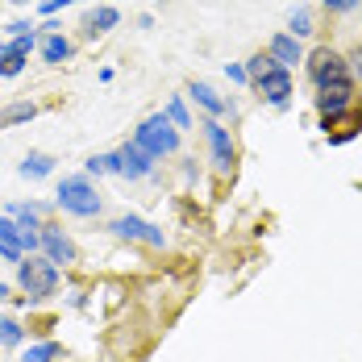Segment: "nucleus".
<instances>
[{
    "instance_id": "1",
    "label": "nucleus",
    "mask_w": 362,
    "mask_h": 362,
    "mask_svg": "<svg viewBox=\"0 0 362 362\" xmlns=\"http://www.w3.org/2000/svg\"><path fill=\"white\" fill-rule=\"evenodd\" d=\"M54 204L63 213H71V217H96L105 200H100V192L92 187L88 175H63L59 192H54Z\"/></svg>"
},
{
    "instance_id": "2",
    "label": "nucleus",
    "mask_w": 362,
    "mask_h": 362,
    "mask_svg": "<svg viewBox=\"0 0 362 362\" xmlns=\"http://www.w3.org/2000/svg\"><path fill=\"white\" fill-rule=\"evenodd\" d=\"M134 142L142 146L150 158H167V154H175V150H180V129L171 125V117H167V112H154V117H146L142 125H138Z\"/></svg>"
},
{
    "instance_id": "3",
    "label": "nucleus",
    "mask_w": 362,
    "mask_h": 362,
    "mask_svg": "<svg viewBox=\"0 0 362 362\" xmlns=\"http://www.w3.org/2000/svg\"><path fill=\"white\" fill-rule=\"evenodd\" d=\"M17 284L25 291V300H46V296H54L59 288V267L50 262V258H21L17 262Z\"/></svg>"
},
{
    "instance_id": "4",
    "label": "nucleus",
    "mask_w": 362,
    "mask_h": 362,
    "mask_svg": "<svg viewBox=\"0 0 362 362\" xmlns=\"http://www.w3.org/2000/svg\"><path fill=\"white\" fill-rule=\"evenodd\" d=\"M308 71H313L317 92H321V88H333V83H354V79H350V67L341 63V54H333L329 46L313 50V59H308Z\"/></svg>"
},
{
    "instance_id": "5",
    "label": "nucleus",
    "mask_w": 362,
    "mask_h": 362,
    "mask_svg": "<svg viewBox=\"0 0 362 362\" xmlns=\"http://www.w3.org/2000/svg\"><path fill=\"white\" fill-rule=\"evenodd\" d=\"M204 134H209V150H213V167H217V175H229L233 163H238V146H233V138H229V129L217 125V121H204Z\"/></svg>"
},
{
    "instance_id": "6",
    "label": "nucleus",
    "mask_w": 362,
    "mask_h": 362,
    "mask_svg": "<svg viewBox=\"0 0 362 362\" xmlns=\"http://www.w3.org/2000/svg\"><path fill=\"white\" fill-rule=\"evenodd\" d=\"M117 238H129V242H146V246H167V233L158 229V225H150V221L134 217V213H125V217H117L109 225Z\"/></svg>"
},
{
    "instance_id": "7",
    "label": "nucleus",
    "mask_w": 362,
    "mask_h": 362,
    "mask_svg": "<svg viewBox=\"0 0 362 362\" xmlns=\"http://www.w3.org/2000/svg\"><path fill=\"white\" fill-rule=\"evenodd\" d=\"M254 88L262 92V100H271V105H288V96H291V71L288 67H271V71L262 75V79H254Z\"/></svg>"
},
{
    "instance_id": "8",
    "label": "nucleus",
    "mask_w": 362,
    "mask_h": 362,
    "mask_svg": "<svg viewBox=\"0 0 362 362\" xmlns=\"http://www.w3.org/2000/svg\"><path fill=\"white\" fill-rule=\"evenodd\" d=\"M354 109V83H333V88H321L317 92V112L321 117H337V112Z\"/></svg>"
},
{
    "instance_id": "9",
    "label": "nucleus",
    "mask_w": 362,
    "mask_h": 362,
    "mask_svg": "<svg viewBox=\"0 0 362 362\" xmlns=\"http://www.w3.org/2000/svg\"><path fill=\"white\" fill-rule=\"evenodd\" d=\"M42 250H46V258L59 267H71L75 262V242L63 233V229H54V225H42Z\"/></svg>"
},
{
    "instance_id": "10",
    "label": "nucleus",
    "mask_w": 362,
    "mask_h": 362,
    "mask_svg": "<svg viewBox=\"0 0 362 362\" xmlns=\"http://www.w3.org/2000/svg\"><path fill=\"white\" fill-rule=\"evenodd\" d=\"M117 163H121V175H129V180H146V175L154 171V158H150L138 142L121 146V150H117Z\"/></svg>"
},
{
    "instance_id": "11",
    "label": "nucleus",
    "mask_w": 362,
    "mask_h": 362,
    "mask_svg": "<svg viewBox=\"0 0 362 362\" xmlns=\"http://www.w3.org/2000/svg\"><path fill=\"white\" fill-rule=\"evenodd\" d=\"M0 258L4 262H21L25 246H21V225L13 217H0Z\"/></svg>"
},
{
    "instance_id": "12",
    "label": "nucleus",
    "mask_w": 362,
    "mask_h": 362,
    "mask_svg": "<svg viewBox=\"0 0 362 362\" xmlns=\"http://www.w3.org/2000/svg\"><path fill=\"white\" fill-rule=\"evenodd\" d=\"M362 129V112L358 109H350V117H325V138L329 142H346V138H354Z\"/></svg>"
},
{
    "instance_id": "13",
    "label": "nucleus",
    "mask_w": 362,
    "mask_h": 362,
    "mask_svg": "<svg viewBox=\"0 0 362 362\" xmlns=\"http://www.w3.org/2000/svg\"><path fill=\"white\" fill-rule=\"evenodd\" d=\"M271 59H275V67H288L291 71V67L304 59V50H300V42L291 34H275L271 37Z\"/></svg>"
},
{
    "instance_id": "14",
    "label": "nucleus",
    "mask_w": 362,
    "mask_h": 362,
    "mask_svg": "<svg viewBox=\"0 0 362 362\" xmlns=\"http://www.w3.org/2000/svg\"><path fill=\"white\" fill-rule=\"evenodd\" d=\"M4 217H13L25 233H37V229H42V209H37V204H8Z\"/></svg>"
},
{
    "instance_id": "15",
    "label": "nucleus",
    "mask_w": 362,
    "mask_h": 362,
    "mask_svg": "<svg viewBox=\"0 0 362 362\" xmlns=\"http://www.w3.org/2000/svg\"><path fill=\"white\" fill-rule=\"evenodd\" d=\"M42 59H46V63H67V59H71V42L63 34L42 37Z\"/></svg>"
},
{
    "instance_id": "16",
    "label": "nucleus",
    "mask_w": 362,
    "mask_h": 362,
    "mask_svg": "<svg viewBox=\"0 0 362 362\" xmlns=\"http://www.w3.org/2000/svg\"><path fill=\"white\" fill-rule=\"evenodd\" d=\"M50 171H54V158H50V154H25V163H21V175H25V180H46V175H50Z\"/></svg>"
},
{
    "instance_id": "17",
    "label": "nucleus",
    "mask_w": 362,
    "mask_h": 362,
    "mask_svg": "<svg viewBox=\"0 0 362 362\" xmlns=\"http://www.w3.org/2000/svg\"><path fill=\"white\" fill-rule=\"evenodd\" d=\"M192 96H196L204 109L213 112V117H221V112L229 109V100H221V96L213 92V88H209V83H204V79H196V83H192Z\"/></svg>"
},
{
    "instance_id": "18",
    "label": "nucleus",
    "mask_w": 362,
    "mask_h": 362,
    "mask_svg": "<svg viewBox=\"0 0 362 362\" xmlns=\"http://www.w3.org/2000/svg\"><path fill=\"white\" fill-rule=\"evenodd\" d=\"M121 21V13L117 8H96L92 17H88V37H96V34H109L112 25Z\"/></svg>"
},
{
    "instance_id": "19",
    "label": "nucleus",
    "mask_w": 362,
    "mask_h": 362,
    "mask_svg": "<svg viewBox=\"0 0 362 362\" xmlns=\"http://www.w3.org/2000/svg\"><path fill=\"white\" fill-rule=\"evenodd\" d=\"M21 341H25V329L17 325L13 317H0V346L13 350V346H21Z\"/></svg>"
},
{
    "instance_id": "20",
    "label": "nucleus",
    "mask_w": 362,
    "mask_h": 362,
    "mask_svg": "<svg viewBox=\"0 0 362 362\" xmlns=\"http://www.w3.org/2000/svg\"><path fill=\"white\" fill-rule=\"evenodd\" d=\"M59 354H63L59 341H37V346H30V350L21 354V362H54Z\"/></svg>"
},
{
    "instance_id": "21",
    "label": "nucleus",
    "mask_w": 362,
    "mask_h": 362,
    "mask_svg": "<svg viewBox=\"0 0 362 362\" xmlns=\"http://www.w3.org/2000/svg\"><path fill=\"white\" fill-rule=\"evenodd\" d=\"M34 117H37L34 105H8L0 112V125H21V121H34Z\"/></svg>"
},
{
    "instance_id": "22",
    "label": "nucleus",
    "mask_w": 362,
    "mask_h": 362,
    "mask_svg": "<svg viewBox=\"0 0 362 362\" xmlns=\"http://www.w3.org/2000/svg\"><path fill=\"white\" fill-rule=\"evenodd\" d=\"M109 171H117V175H121L117 154H92V158H88V175H109Z\"/></svg>"
},
{
    "instance_id": "23",
    "label": "nucleus",
    "mask_w": 362,
    "mask_h": 362,
    "mask_svg": "<svg viewBox=\"0 0 362 362\" xmlns=\"http://www.w3.org/2000/svg\"><path fill=\"white\" fill-rule=\"evenodd\" d=\"M25 71V54H13V50H0V79Z\"/></svg>"
},
{
    "instance_id": "24",
    "label": "nucleus",
    "mask_w": 362,
    "mask_h": 362,
    "mask_svg": "<svg viewBox=\"0 0 362 362\" xmlns=\"http://www.w3.org/2000/svg\"><path fill=\"white\" fill-rule=\"evenodd\" d=\"M304 34H313V13L308 8H296L291 13V37H304Z\"/></svg>"
},
{
    "instance_id": "25",
    "label": "nucleus",
    "mask_w": 362,
    "mask_h": 362,
    "mask_svg": "<svg viewBox=\"0 0 362 362\" xmlns=\"http://www.w3.org/2000/svg\"><path fill=\"white\" fill-rule=\"evenodd\" d=\"M271 67H275V59H271V54H254L250 63H246V75H250V79H262Z\"/></svg>"
},
{
    "instance_id": "26",
    "label": "nucleus",
    "mask_w": 362,
    "mask_h": 362,
    "mask_svg": "<svg viewBox=\"0 0 362 362\" xmlns=\"http://www.w3.org/2000/svg\"><path fill=\"white\" fill-rule=\"evenodd\" d=\"M167 117L175 121V129H192V117H187V109H183V100L175 96L171 105H167Z\"/></svg>"
},
{
    "instance_id": "27",
    "label": "nucleus",
    "mask_w": 362,
    "mask_h": 362,
    "mask_svg": "<svg viewBox=\"0 0 362 362\" xmlns=\"http://www.w3.org/2000/svg\"><path fill=\"white\" fill-rule=\"evenodd\" d=\"M34 46H37V34H21V37H13L8 46H0V50H13V54H25V59H30Z\"/></svg>"
},
{
    "instance_id": "28",
    "label": "nucleus",
    "mask_w": 362,
    "mask_h": 362,
    "mask_svg": "<svg viewBox=\"0 0 362 362\" xmlns=\"http://www.w3.org/2000/svg\"><path fill=\"white\" fill-rule=\"evenodd\" d=\"M67 4H79V0H37V8L50 17V13H59V8H67Z\"/></svg>"
},
{
    "instance_id": "29",
    "label": "nucleus",
    "mask_w": 362,
    "mask_h": 362,
    "mask_svg": "<svg viewBox=\"0 0 362 362\" xmlns=\"http://www.w3.org/2000/svg\"><path fill=\"white\" fill-rule=\"evenodd\" d=\"M225 75H229L233 83H246V79H250V75H246V67H242V63H229V67H225Z\"/></svg>"
},
{
    "instance_id": "30",
    "label": "nucleus",
    "mask_w": 362,
    "mask_h": 362,
    "mask_svg": "<svg viewBox=\"0 0 362 362\" xmlns=\"http://www.w3.org/2000/svg\"><path fill=\"white\" fill-rule=\"evenodd\" d=\"M321 4H325V8H333V13H346V8H354L358 0H321Z\"/></svg>"
},
{
    "instance_id": "31",
    "label": "nucleus",
    "mask_w": 362,
    "mask_h": 362,
    "mask_svg": "<svg viewBox=\"0 0 362 362\" xmlns=\"http://www.w3.org/2000/svg\"><path fill=\"white\" fill-rule=\"evenodd\" d=\"M8 34H13V37H21V34H34V25H30V21H13V25H8Z\"/></svg>"
},
{
    "instance_id": "32",
    "label": "nucleus",
    "mask_w": 362,
    "mask_h": 362,
    "mask_svg": "<svg viewBox=\"0 0 362 362\" xmlns=\"http://www.w3.org/2000/svg\"><path fill=\"white\" fill-rule=\"evenodd\" d=\"M350 63H354V75L362 79V42L354 46V54H350Z\"/></svg>"
},
{
    "instance_id": "33",
    "label": "nucleus",
    "mask_w": 362,
    "mask_h": 362,
    "mask_svg": "<svg viewBox=\"0 0 362 362\" xmlns=\"http://www.w3.org/2000/svg\"><path fill=\"white\" fill-rule=\"evenodd\" d=\"M4 300H8V284H4V279H0V304H4Z\"/></svg>"
},
{
    "instance_id": "34",
    "label": "nucleus",
    "mask_w": 362,
    "mask_h": 362,
    "mask_svg": "<svg viewBox=\"0 0 362 362\" xmlns=\"http://www.w3.org/2000/svg\"><path fill=\"white\" fill-rule=\"evenodd\" d=\"M13 4H30V0H13Z\"/></svg>"
}]
</instances>
